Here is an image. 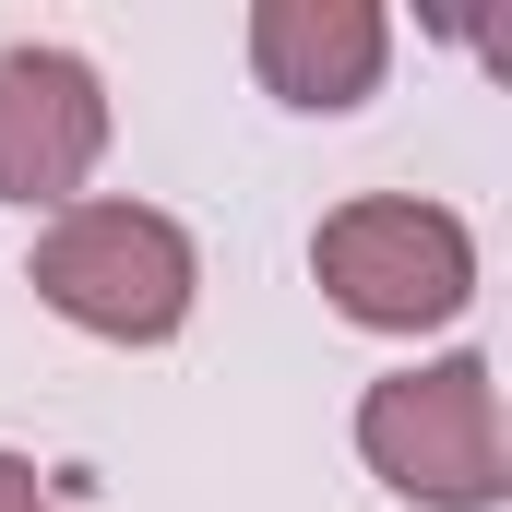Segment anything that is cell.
<instances>
[{
  "mask_svg": "<svg viewBox=\"0 0 512 512\" xmlns=\"http://www.w3.org/2000/svg\"><path fill=\"white\" fill-rule=\"evenodd\" d=\"M36 310H60L72 334L96 346H179L191 310H203V251L167 203H120V191H84L36 227L24 251Z\"/></svg>",
  "mask_w": 512,
  "mask_h": 512,
  "instance_id": "1",
  "label": "cell"
},
{
  "mask_svg": "<svg viewBox=\"0 0 512 512\" xmlns=\"http://www.w3.org/2000/svg\"><path fill=\"white\" fill-rule=\"evenodd\" d=\"M358 465L417 512H501L512 501V441H501V370L477 346L382 370L358 393Z\"/></svg>",
  "mask_w": 512,
  "mask_h": 512,
  "instance_id": "2",
  "label": "cell"
},
{
  "mask_svg": "<svg viewBox=\"0 0 512 512\" xmlns=\"http://www.w3.org/2000/svg\"><path fill=\"white\" fill-rule=\"evenodd\" d=\"M310 274L358 334H441L477 310V227L417 191H358L310 227Z\"/></svg>",
  "mask_w": 512,
  "mask_h": 512,
  "instance_id": "3",
  "label": "cell"
},
{
  "mask_svg": "<svg viewBox=\"0 0 512 512\" xmlns=\"http://www.w3.org/2000/svg\"><path fill=\"white\" fill-rule=\"evenodd\" d=\"M96 167H108V72L60 36L0 48V203L60 215L84 203Z\"/></svg>",
  "mask_w": 512,
  "mask_h": 512,
  "instance_id": "4",
  "label": "cell"
},
{
  "mask_svg": "<svg viewBox=\"0 0 512 512\" xmlns=\"http://www.w3.org/2000/svg\"><path fill=\"white\" fill-rule=\"evenodd\" d=\"M251 72L274 108L346 120L393 72V12L382 0H251Z\"/></svg>",
  "mask_w": 512,
  "mask_h": 512,
  "instance_id": "5",
  "label": "cell"
},
{
  "mask_svg": "<svg viewBox=\"0 0 512 512\" xmlns=\"http://www.w3.org/2000/svg\"><path fill=\"white\" fill-rule=\"evenodd\" d=\"M0 512H84V501H72L36 453H0Z\"/></svg>",
  "mask_w": 512,
  "mask_h": 512,
  "instance_id": "6",
  "label": "cell"
}]
</instances>
